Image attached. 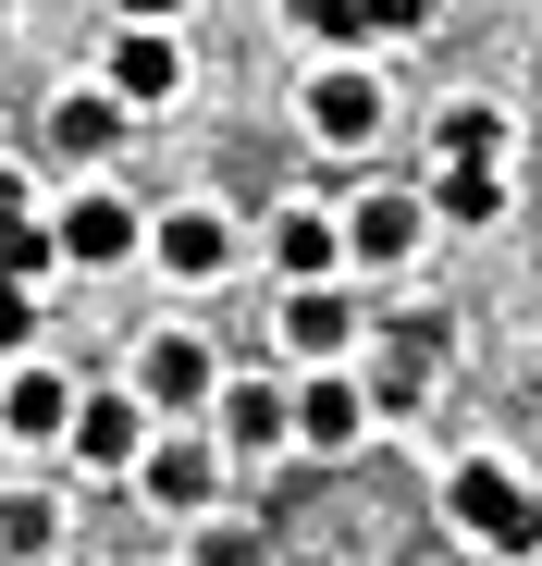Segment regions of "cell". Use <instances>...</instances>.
I'll return each mask as SVG.
<instances>
[{
	"label": "cell",
	"instance_id": "1",
	"mask_svg": "<svg viewBox=\"0 0 542 566\" xmlns=\"http://www.w3.org/2000/svg\"><path fill=\"white\" fill-rule=\"evenodd\" d=\"M444 517H457V542H481V554H505V566L542 554V493L518 481L505 455H469L457 481H444Z\"/></svg>",
	"mask_w": 542,
	"mask_h": 566
},
{
	"label": "cell",
	"instance_id": "2",
	"mask_svg": "<svg viewBox=\"0 0 542 566\" xmlns=\"http://www.w3.org/2000/svg\"><path fill=\"white\" fill-rule=\"evenodd\" d=\"M148 419H210V395H222V369H210V345L173 321V333H148L136 345V382H124Z\"/></svg>",
	"mask_w": 542,
	"mask_h": 566
},
{
	"label": "cell",
	"instance_id": "3",
	"mask_svg": "<svg viewBox=\"0 0 542 566\" xmlns=\"http://www.w3.org/2000/svg\"><path fill=\"white\" fill-rule=\"evenodd\" d=\"M136 493H148L160 517H210V505H222V443H210V431H148Z\"/></svg>",
	"mask_w": 542,
	"mask_h": 566
},
{
	"label": "cell",
	"instance_id": "4",
	"mask_svg": "<svg viewBox=\"0 0 542 566\" xmlns=\"http://www.w3.org/2000/svg\"><path fill=\"white\" fill-rule=\"evenodd\" d=\"M296 112H309V136H321V148H371V136L395 124V99H383V74H371V62H321Z\"/></svg>",
	"mask_w": 542,
	"mask_h": 566
},
{
	"label": "cell",
	"instance_id": "5",
	"mask_svg": "<svg viewBox=\"0 0 542 566\" xmlns=\"http://www.w3.org/2000/svg\"><path fill=\"white\" fill-rule=\"evenodd\" d=\"M284 407H296V443H309V455H357V443H371V419H383L357 369H321V382H296Z\"/></svg>",
	"mask_w": 542,
	"mask_h": 566
},
{
	"label": "cell",
	"instance_id": "6",
	"mask_svg": "<svg viewBox=\"0 0 542 566\" xmlns=\"http://www.w3.org/2000/svg\"><path fill=\"white\" fill-rule=\"evenodd\" d=\"M74 431V382H62V369L50 357H13V369H0V443H62Z\"/></svg>",
	"mask_w": 542,
	"mask_h": 566
},
{
	"label": "cell",
	"instance_id": "7",
	"mask_svg": "<svg viewBox=\"0 0 542 566\" xmlns=\"http://www.w3.org/2000/svg\"><path fill=\"white\" fill-rule=\"evenodd\" d=\"M50 247H62L74 271H112V259H136V247H148V222L112 198V185H86L74 210H50Z\"/></svg>",
	"mask_w": 542,
	"mask_h": 566
},
{
	"label": "cell",
	"instance_id": "8",
	"mask_svg": "<svg viewBox=\"0 0 542 566\" xmlns=\"http://www.w3.org/2000/svg\"><path fill=\"white\" fill-rule=\"evenodd\" d=\"M74 468H100V481H136V455H148V407L136 395H74Z\"/></svg>",
	"mask_w": 542,
	"mask_h": 566
},
{
	"label": "cell",
	"instance_id": "9",
	"mask_svg": "<svg viewBox=\"0 0 542 566\" xmlns=\"http://www.w3.org/2000/svg\"><path fill=\"white\" fill-rule=\"evenodd\" d=\"M345 222V259L357 271H407L419 247H431V198H357V210H333Z\"/></svg>",
	"mask_w": 542,
	"mask_h": 566
},
{
	"label": "cell",
	"instance_id": "10",
	"mask_svg": "<svg viewBox=\"0 0 542 566\" xmlns=\"http://www.w3.org/2000/svg\"><path fill=\"white\" fill-rule=\"evenodd\" d=\"M173 86H186V38H173V25H112V99L124 112H160Z\"/></svg>",
	"mask_w": 542,
	"mask_h": 566
},
{
	"label": "cell",
	"instance_id": "11",
	"mask_svg": "<svg viewBox=\"0 0 542 566\" xmlns=\"http://www.w3.org/2000/svg\"><path fill=\"white\" fill-rule=\"evenodd\" d=\"M210 419H222V431H210V443H222V468H234V455H284V443H296V407L271 395V382H222V395H210Z\"/></svg>",
	"mask_w": 542,
	"mask_h": 566
},
{
	"label": "cell",
	"instance_id": "12",
	"mask_svg": "<svg viewBox=\"0 0 542 566\" xmlns=\"http://www.w3.org/2000/svg\"><path fill=\"white\" fill-rule=\"evenodd\" d=\"M62 542H74V505L62 493H38V481L0 493V566H62Z\"/></svg>",
	"mask_w": 542,
	"mask_h": 566
},
{
	"label": "cell",
	"instance_id": "13",
	"mask_svg": "<svg viewBox=\"0 0 542 566\" xmlns=\"http://www.w3.org/2000/svg\"><path fill=\"white\" fill-rule=\"evenodd\" d=\"M148 259H160L173 283H222V271H234V222H222V210H173V222L148 234Z\"/></svg>",
	"mask_w": 542,
	"mask_h": 566
},
{
	"label": "cell",
	"instance_id": "14",
	"mask_svg": "<svg viewBox=\"0 0 542 566\" xmlns=\"http://www.w3.org/2000/svg\"><path fill=\"white\" fill-rule=\"evenodd\" d=\"M50 148L62 160H112L124 148V99H112V86H62V99H50Z\"/></svg>",
	"mask_w": 542,
	"mask_h": 566
},
{
	"label": "cell",
	"instance_id": "15",
	"mask_svg": "<svg viewBox=\"0 0 542 566\" xmlns=\"http://www.w3.org/2000/svg\"><path fill=\"white\" fill-rule=\"evenodd\" d=\"M333 259H345V222L333 210H271V271H284V283H333Z\"/></svg>",
	"mask_w": 542,
	"mask_h": 566
},
{
	"label": "cell",
	"instance_id": "16",
	"mask_svg": "<svg viewBox=\"0 0 542 566\" xmlns=\"http://www.w3.org/2000/svg\"><path fill=\"white\" fill-rule=\"evenodd\" d=\"M284 345H296V357H321V369H345V345H357V308L333 296V283H296V296H284Z\"/></svg>",
	"mask_w": 542,
	"mask_h": 566
},
{
	"label": "cell",
	"instance_id": "17",
	"mask_svg": "<svg viewBox=\"0 0 542 566\" xmlns=\"http://www.w3.org/2000/svg\"><path fill=\"white\" fill-rule=\"evenodd\" d=\"M431 222H505V160H431Z\"/></svg>",
	"mask_w": 542,
	"mask_h": 566
},
{
	"label": "cell",
	"instance_id": "18",
	"mask_svg": "<svg viewBox=\"0 0 542 566\" xmlns=\"http://www.w3.org/2000/svg\"><path fill=\"white\" fill-rule=\"evenodd\" d=\"M186 566H271V542H259L247 517L210 505V517H186Z\"/></svg>",
	"mask_w": 542,
	"mask_h": 566
},
{
	"label": "cell",
	"instance_id": "19",
	"mask_svg": "<svg viewBox=\"0 0 542 566\" xmlns=\"http://www.w3.org/2000/svg\"><path fill=\"white\" fill-rule=\"evenodd\" d=\"M518 148V124L493 112V99H457V112H444V160H505Z\"/></svg>",
	"mask_w": 542,
	"mask_h": 566
},
{
	"label": "cell",
	"instance_id": "20",
	"mask_svg": "<svg viewBox=\"0 0 542 566\" xmlns=\"http://www.w3.org/2000/svg\"><path fill=\"white\" fill-rule=\"evenodd\" d=\"M296 25H309V38L333 50V62H345V50H371V25H357V0H296Z\"/></svg>",
	"mask_w": 542,
	"mask_h": 566
},
{
	"label": "cell",
	"instance_id": "21",
	"mask_svg": "<svg viewBox=\"0 0 542 566\" xmlns=\"http://www.w3.org/2000/svg\"><path fill=\"white\" fill-rule=\"evenodd\" d=\"M62 247H50V222H13V234H0V283H38Z\"/></svg>",
	"mask_w": 542,
	"mask_h": 566
},
{
	"label": "cell",
	"instance_id": "22",
	"mask_svg": "<svg viewBox=\"0 0 542 566\" xmlns=\"http://www.w3.org/2000/svg\"><path fill=\"white\" fill-rule=\"evenodd\" d=\"M38 345V283H0V357Z\"/></svg>",
	"mask_w": 542,
	"mask_h": 566
},
{
	"label": "cell",
	"instance_id": "23",
	"mask_svg": "<svg viewBox=\"0 0 542 566\" xmlns=\"http://www.w3.org/2000/svg\"><path fill=\"white\" fill-rule=\"evenodd\" d=\"M357 25H371V38H419L431 0H357Z\"/></svg>",
	"mask_w": 542,
	"mask_h": 566
},
{
	"label": "cell",
	"instance_id": "24",
	"mask_svg": "<svg viewBox=\"0 0 542 566\" xmlns=\"http://www.w3.org/2000/svg\"><path fill=\"white\" fill-rule=\"evenodd\" d=\"M13 222H38V198H25V160H0V234Z\"/></svg>",
	"mask_w": 542,
	"mask_h": 566
},
{
	"label": "cell",
	"instance_id": "25",
	"mask_svg": "<svg viewBox=\"0 0 542 566\" xmlns=\"http://www.w3.org/2000/svg\"><path fill=\"white\" fill-rule=\"evenodd\" d=\"M124 25H186V0H112Z\"/></svg>",
	"mask_w": 542,
	"mask_h": 566
}]
</instances>
